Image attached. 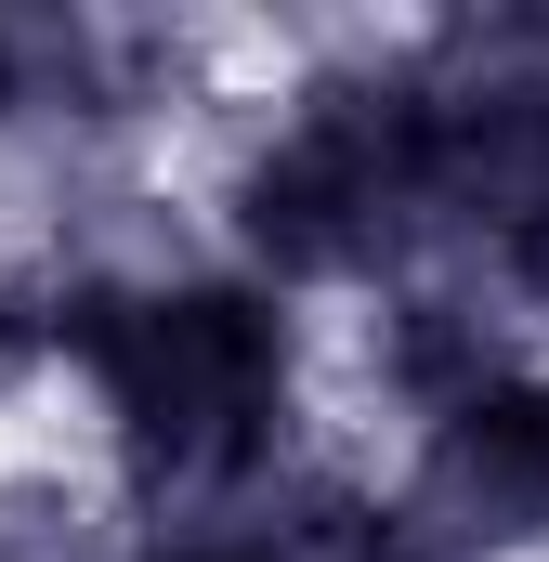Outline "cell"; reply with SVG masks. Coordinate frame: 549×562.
<instances>
[{"label":"cell","mask_w":549,"mask_h":562,"mask_svg":"<svg viewBox=\"0 0 549 562\" xmlns=\"http://www.w3.org/2000/svg\"><path fill=\"white\" fill-rule=\"evenodd\" d=\"M53 340L105 380L144 510L223 524V510H262L274 497V445H288V314H274V288H236V276H79L66 262Z\"/></svg>","instance_id":"cell-1"},{"label":"cell","mask_w":549,"mask_h":562,"mask_svg":"<svg viewBox=\"0 0 549 562\" xmlns=\"http://www.w3.org/2000/svg\"><path fill=\"white\" fill-rule=\"evenodd\" d=\"M418 510L458 550H524L549 537V380H497L418 445Z\"/></svg>","instance_id":"cell-2"},{"label":"cell","mask_w":549,"mask_h":562,"mask_svg":"<svg viewBox=\"0 0 549 562\" xmlns=\"http://www.w3.org/2000/svg\"><path fill=\"white\" fill-rule=\"evenodd\" d=\"M170 40L157 26H92V13H0V132H105L157 105Z\"/></svg>","instance_id":"cell-3"},{"label":"cell","mask_w":549,"mask_h":562,"mask_svg":"<svg viewBox=\"0 0 549 562\" xmlns=\"http://www.w3.org/2000/svg\"><path fill=\"white\" fill-rule=\"evenodd\" d=\"M380 380L406 393L418 419H458L471 393L511 380V367H497V314L458 301V288H393V301H380Z\"/></svg>","instance_id":"cell-4"},{"label":"cell","mask_w":549,"mask_h":562,"mask_svg":"<svg viewBox=\"0 0 549 562\" xmlns=\"http://www.w3.org/2000/svg\"><path fill=\"white\" fill-rule=\"evenodd\" d=\"M144 562H301V550L274 537V497H262V510H223V524H157Z\"/></svg>","instance_id":"cell-5"},{"label":"cell","mask_w":549,"mask_h":562,"mask_svg":"<svg viewBox=\"0 0 549 562\" xmlns=\"http://www.w3.org/2000/svg\"><path fill=\"white\" fill-rule=\"evenodd\" d=\"M497 262H511V288H524V301H549V196L511 223V236H497Z\"/></svg>","instance_id":"cell-6"},{"label":"cell","mask_w":549,"mask_h":562,"mask_svg":"<svg viewBox=\"0 0 549 562\" xmlns=\"http://www.w3.org/2000/svg\"><path fill=\"white\" fill-rule=\"evenodd\" d=\"M53 340V301H26V288H0V380H26V353Z\"/></svg>","instance_id":"cell-7"}]
</instances>
